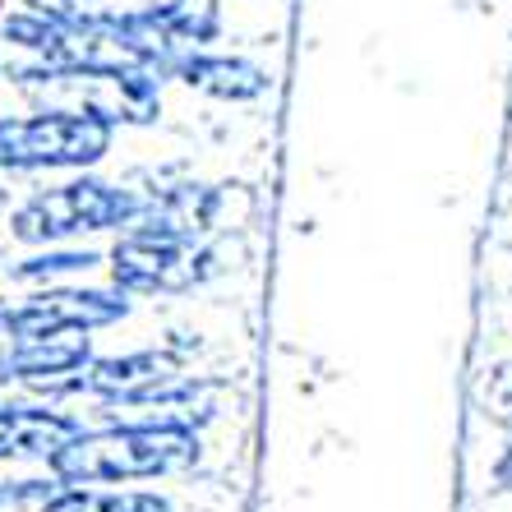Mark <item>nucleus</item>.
<instances>
[{
    "label": "nucleus",
    "instance_id": "2eb2a0df",
    "mask_svg": "<svg viewBox=\"0 0 512 512\" xmlns=\"http://www.w3.org/2000/svg\"><path fill=\"white\" fill-rule=\"evenodd\" d=\"M494 480H499L503 489H512V443L503 448L499 457H494Z\"/></svg>",
    "mask_w": 512,
    "mask_h": 512
},
{
    "label": "nucleus",
    "instance_id": "ddd939ff",
    "mask_svg": "<svg viewBox=\"0 0 512 512\" xmlns=\"http://www.w3.org/2000/svg\"><path fill=\"white\" fill-rule=\"evenodd\" d=\"M60 489V480L51 476H5L0 480V512H37L42 503Z\"/></svg>",
    "mask_w": 512,
    "mask_h": 512
},
{
    "label": "nucleus",
    "instance_id": "9d476101",
    "mask_svg": "<svg viewBox=\"0 0 512 512\" xmlns=\"http://www.w3.org/2000/svg\"><path fill=\"white\" fill-rule=\"evenodd\" d=\"M217 213H222V194L213 185H199V180H180L157 190L153 199H143L139 217L130 227L153 231V236H171V240H208Z\"/></svg>",
    "mask_w": 512,
    "mask_h": 512
},
{
    "label": "nucleus",
    "instance_id": "f257e3e1",
    "mask_svg": "<svg viewBox=\"0 0 512 512\" xmlns=\"http://www.w3.org/2000/svg\"><path fill=\"white\" fill-rule=\"evenodd\" d=\"M203 457L199 429L180 420H111L79 425L51 453L47 471L60 485H139L194 471Z\"/></svg>",
    "mask_w": 512,
    "mask_h": 512
},
{
    "label": "nucleus",
    "instance_id": "1a4fd4ad",
    "mask_svg": "<svg viewBox=\"0 0 512 512\" xmlns=\"http://www.w3.org/2000/svg\"><path fill=\"white\" fill-rule=\"evenodd\" d=\"M84 420L60 402H0V462H51L60 443Z\"/></svg>",
    "mask_w": 512,
    "mask_h": 512
},
{
    "label": "nucleus",
    "instance_id": "9b49d317",
    "mask_svg": "<svg viewBox=\"0 0 512 512\" xmlns=\"http://www.w3.org/2000/svg\"><path fill=\"white\" fill-rule=\"evenodd\" d=\"M37 512H176L157 489H120V485H60Z\"/></svg>",
    "mask_w": 512,
    "mask_h": 512
},
{
    "label": "nucleus",
    "instance_id": "39448f33",
    "mask_svg": "<svg viewBox=\"0 0 512 512\" xmlns=\"http://www.w3.org/2000/svg\"><path fill=\"white\" fill-rule=\"evenodd\" d=\"M37 107H65L107 120L111 130L153 125L162 116V74L143 65H111V70H65L51 84L33 88Z\"/></svg>",
    "mask_w": 512,
    "mask_h": 512
},
{
    "label": "nucleus",
    "instance_id": "20e7f679",
    "mask_svg": "<svg viewBox=\"0 0 512 512\" xmlns=\"http://www.w3.org/2000/svg\"><path fill=\"white\" fill-rule=\"evenodd\" d=\"M102 263L111 286L125 296H190L217 273V254L203 240H171L139 227L116 231V245L102 254Z\"/></svg>",
    "mask_w": 512,
    "mask_h": 512
},
{
    "label": "nucleus",
    "instance_id": "4468645a",
    "mask_svg": "<svg viewBox=\"0 0 512 512\" xmlns=\"http://www.w3.org/2000/svg\"><path fill=\"white\" fill-rule=\"evenodd\" d=\"M480 406H485V416L494 420V425L512 434V365L489 370V379L480 383Z\"/></svg>",
    "mask_w": 512,
    "mask_h": 512
},
{
    "label": "nucleus",
    "instance_id": "6e6552de",
    "mask_svg": "<svg viewBox=\"0 0 512 512\" xmlns=\"http://www.w3.org/2000/svg\"><path fill=\"white\" fill-rule=\"evenodd\" d=\"M167 79H176V84L194 88V93L213 97V102H259L268 88H273V79H268V70H263L259 60L250 56H231V51H213V47H199V51H180L176 60H171Z\"/></svg>",
    "mask_w": 512,
    "mask_h": 512
},
{
    "label": "nucleus",
    "instance_id": "f8f14e48",
    "mask_svg": "<svg viewBox=\"0 0 512 512\" xmlns=\"http://www.w3.org/2000/svg\"><path fill=\"white\" fill-rule=\"evenodd\" d=\"M93 268H102V254L84 250V245H37L28 259L10 263L5 277L19 286H56V282H74V277H88Z\"/></svg>",
    "mask_w": 512,
    "mask_h": 512
},
{
    "label": "nucleus",
    "instance_id": "0eeeda50",
    "mask_svg": "<svg viewBox=\"0 0 512 512\" xmlns=\"http://www.w3.org/2000/svg\"><path fill=\"white\" fill-rule=\"evenodd\" d=\"M65 70H74V47L65 28L33 14L28 5L0 14V84L33 93Z\"/></svg>",
    "mask_w": 512,
    "mask_h": 512
},
{
    "label": "nucleus",
    "instance_id": "7ed1b4c3",
    "mask_svg": "<svg viewBox=\"0 0 512 512\" xmlns=\"http://www.w3.org/2000/svg\"><path fill=\"white\" fill-rule=\"evenodd\" d=\"M116 148L107 120L65 107H33L0 116V171L42 176V171H93Z\"/></svg>",
    "mask_w": 512,
    "mask_h": 512
},
{
    "label": "nucleus",
    "instance_id": "f03ea898",
    "mask_svg": "<svg viewBox=\"0 0 512 512\" xmlns=\"http://www.w3.org/2000/svg\"><path fill=\"white\" fill-rule=\"evenodd\" d=\"M143 194L130 185L102 180L93 171H70V180L33 190L10 213V236L19 245H70L79 236H102V231H125L139 217Z\"/></svg>",
    "mask_w": 512,
    "mask_h": 512
},
{
    "label": "nucleus",
    "instance_id": "423d86ee",
    "mask_svg": "<svg viewBox=\"0 0 512 512\" xmlns=\"http://www.w3.org/2000/svg\"><path fill=\"white\" fill-rule=\"evenodd\" d=\"M134 300L120 286H84L56 282L33 286L19 300H0V333L5 337H37V333H102L125 323Z\"/></svg>",
    "mask_w": 512,
    "mask_h": 512
}]
</instances>
